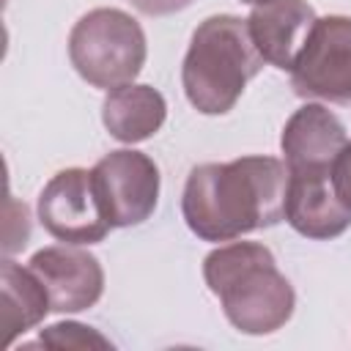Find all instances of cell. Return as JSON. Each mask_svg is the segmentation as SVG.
Returning a JSON list of instances; mask_svg holds the SVG:
<instances>
[{
  "label": "cell",
  "instance_id": "5b68a950",
  "mask_svg": "<svg viewBox=\"0 0 351 351\" xmlns=\"http://www.w3.org/2000/svg\"><path fill=\"white\" fill-rule=\"evenodd\" d=\"M291 85L304 99H351V19L324 16L310 27L293 66Z\"/></svg>",
  "mask_w": 351,
  "mask_h": 351
},
{
  "label": "cell",
  "instance_id": "5bb4252c",
  "mask_svg": "<svg viewBox=\"0 0 351 351\" xmlns=\"http://www.w3.org/2000/svg\"><path fill=\"white\" fill-rule=\"evenodd\" d=\"M38 346H47V348H88L90 351V348H110L112 343L90 326L63 321V324H55L49 329H41Z\"/></svg>",
  "mask_w": 351,
  "mask_h": 351
},
{
  "label": "cell",
  "instance_id": "8992f818",
  "mask_svg": "<svg viewBox=\"0 0 351 351\" xmlns=\"http://www.w3.org/2000/svg\"><path fill=\"white\" fill-rule=\"evenodd\" d=\"M96 195L112 228L145 222L159 200V170L140 151H110L90 170Z\"/></svg>",
  "mask_w": 351,
  "mask_h": 351
},
{
  "label": "cell",
  "instance_id": "e0dca14e",
  "mask_svg": "<svg viewBox=\"0 0 351 351\" xmlns=\"http://www.w3.org/2000/svg\"><path fill=\"white\" fill-rule=\"evenodd\" d=\"M129 3L145 16H167V14L186 8L192 0H129Z\"/></svg>",
  "mask_w": 351,
  "mask_h": 351
},
{
  "label": "cell",
  "instance_id": "277c9868",
  "mask_svg": "<svg viewBox=\"0 0 351 351\" xmlns=\"http://www.w3.org/2000/svg\"><path fill=\"white\" fill-rule=\"evenodd\" d=\"M69 58L85 82L112 90L140 74L145 63V33L121 8H93L71 27Z\"/></svg>",
  "mask_w": 351,
  "mask_h": 351
},
{
  "label": "cell",
  "instance_id": "30bf717a",
  "mask_svg": "<svg viewBox=\"0 0 351 351\" xmlns=\"http://www.w3.org/2000/svg\"><path fill=\"white\" fill-rule=\"evenodd\" d=\"M315 19L318 16L307 0H258L252 3L247 27L261 58L291 71Z\"/></svg>",
  "mask_w": 351,
  "mask_h": 351
},
{
  "label": "cell",
  "instance_id": "3957f363",
  "mask_svg": "<svg viewBox=\"0 0 351 351\" xmlns=\"http://www.w3.org/2000/svg\"><path fill=\"white\" fill-rule=\"evenodd\" d=\"M261 66L263 58L250 36L247 19L233 14L208 16L192 33L181 66L184 93L197 112L225 115Z\"/></svg>",
  "mask_w": 351,
  "mask_h": 351
},
{
  "label": "cell",
  "instance_id": "9a60e30c",
  "mask_svg": "<svg viewBox=\"0 0 351 351\" xmlns=\"http://www.w3.org/2000/svg\"><path fill=\"white\" fill-rule=\"evenodd\" d=\"M30 236V219H27V208L25 203H16L11 195L5 200V252L22 250L27 244Z\"/></svg>",
  "mask_w": 351,
  "mask_h": 351
},
{
  "label": "cell",
  "instance_id": "7c38bea8",
  "mask_svg": "<svg viewBox=\"0 0 351 351\" xmlns=\"http://www.w3.org/2000/svg\"><path fill=\"white\" fill-rule=\"evenodd\" d=\"M165 96L151 85H118L104 96L101 121L121 143H140L156 134L165 123Z\"/></svg>",
  "mask_w": 351,
  "mask_h": 351
},
{
  "label": "cell",
  "instance_id": "6da1fadb",
  "mask_svg": "<svg viewBox=\"0 0 351 351\" xmlns=\"http://www.w3.org/2000/svg\"><path fill=\"white\" fill-rule=\"evenodd\" d=\"M288 167L274 156H241L192 167L181 211L206 241H230L285 217Z\"/></svg>",
  "mask_w": 351,
  "mask_h": 351
},
{
  "label": "cell",
  "instance_id": "ac0fdd59",
  "mask_svg": "<svg viewBox=\"0 0 351 351\" xmlns=\"http://www.w3.org/2000/svg\"><path fill=\"white\" fill-rule=\"evenodd\" d=\"M241 3H258V0H241Z\"/></svg>",
  "mask_w": 351,
  "mask_h": 351
},
{
  "label": "cell",
  "instance_id": "7a4b0ae2",
  "mask_svg": "<svg viewBox=\"0 0 351 351\" xmlns=\"http://www.w3.org/2000/svg\"><path fill=\"white\" fill-rule=\"evenodd\" d=\"M203 277L228 321L244 335H271L293 315V288L263 244L233 241L208 252Z\"/></svg>",
  "mask_w": 351,
  "mask_h": 351
},
{
  "label": "cell",
  "instance_id": "8fae6325",
  "mask_svg": "<svg viewBox=\"0 0 351 351\" xmlns=\"http://www.w3.org/2000/svg\"><path fill=\"white\" fill-rule=\"evenodd\" d=\"M346 129L335 112L321 104L299 107L280 137L288 170H326L335 167L337 154L346 145Z\"/></svg>",
  "mask_w": 351,
  "mask_h": 351
},
{
  "label": "cell",
  "instance_id": "9c48e42d",
  "mask_svg": "<svg viewBox=\"0 0 351 351\" xmlns=\"http://www.w3.org/2000/svg\"><path fill=\"white\" fill-rule=\"evenodd\" d=\"M285 219L307 239H335L351 225V208L335 192L332 167L288 170Z\"/></svg>",
  "mask_w": 351,
  "mask_h": 351
},
{
  "label": "cell",
  "instance_id": "ba28073f",
  "mask_svg": "<svg viewBox=\"0 0 351 351\" xmlns=\"http://www.w3.org/2000/svg\"><path fill=\"white\" fill-rule=\"evenodd\" d=\"M30 269L44 282L55 313L88 310L104 291L101 263L77 247H44L30 258Z\"/></svg>",
  "mask_w": 351,
  "mask_h": 351
},
{
  "label": "cell",
  "instance_id": "2e32d148",
  "mask_svg": "<svg viewBox=\"0 0 351 351\" xmlns=\"http://www.w3.org/2000/svg\"><path fill=\"white\" fill-rule=\"evenodd\" d=\"M332 184H335L337 197L351 208V143H346L343 151H340L337 159H335V167H332Z\"/></svg>",
  "mask_w": 351,
  "mask_h": 351
},
{
  "label": "cell",
  "instance_id": "52a82bcc",
  "mask_svg": "<svg viewBox=\"0 0 351 351\" xmlns=\"http://www.w3.org/2000/svg\"><path fill=\"white\" fill-rule=\"evenodd\" d=\"M38 219L66 244H96L112 228L93 186L90 170L69 167L49 178L38 195Z\"/></svg>",
  "mask_w": 351,
  "mask_h": 351
},
{
  "label": "cell",
  "instance_id": "4fadbf2b",
  "mask_svg": "<svg viewBox=\"0 0 351 351\" xmlns=\"http://www.w3.org/2000/svg\"><path fill=\"white\" fill-rule=\"evenodd\" d=\"M0 282H3L0 285V329H3V348H8L14 337L41 324V318L52 310V304L44 282L30 266L25 269L14 261H5Z\"/></svg>",
  "mask_w": 351,
  "mask_h": 351
}]
</instances>
